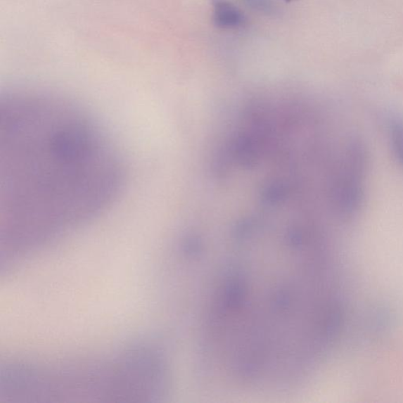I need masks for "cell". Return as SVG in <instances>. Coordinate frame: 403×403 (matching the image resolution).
I'll list each match as a JSON object with an SVG mask.
<instances>
[{
  "label": "cell",
  "mask_w": 403,
  "mask_h": 403,
  "mask_svg": "<svg viewBox=\"0 0 403 403\" xmlns=\"http://www.w3.org/2000/svg\"><path fill=\"white\" fill-rule=\"evenodd\" d=\"M388 134L395 160L403 170V118L392 117L388 122Z\"/></svg>",
  "instance_id": "cell-5"
},
{
  "label": "cell",
  "mask_w": 403,
  "mask_h": 403,
  "mask_svg": "<svg viewBox=\"0 0 403 403\" xmlns=\"http://www.w3.org/2000/svg\"><path fill=\"white\" fill-rule=\"evenodd\" d=\"M0 154V219L8 242L45 239L87 222L123 186V163L108 136L57 97H3Z\"/></svg>",
  "instance_id": "cell-1"
},
{
  "label": "cell",
  "mask_w": 403,
  "mask_h": 403,
  "mask_svg": "<svg viewBox=\"0 0 403 403\" xmlns=\"http://www.w3.org/2000/svg\"><path fill=\"white\" fill-rule=\"evenodd\" d=\"M326 271L319 245L300 236L280 250L243 249L210 313L214 346L256 378L302 375L335 326Z\"/></svg>",
  "instance_id": "cell-2"
},
{
  "label": "cell",
  "mask_w": 403,
  "mask_h": 403,
  "mask_svg": "<svg viewBox=\"0 0 403 403\" xmlns=\"http://www.w3.org/2000/svg\"><path fill=\"white\" fill-rule=\"evenodd\" d=\"M249 8L267 15H274L276 12L275 5L270 0H242Z\"/></svg>",
  "instance_id": "cell-6"
},
{
  "label": "cell",
  "mask_w": 403,
  "mask_h": 403,
  "mask_svg": "<svg viewBox=\"0 0 403 403\" xmlns=\"http://www.w3.org/2000/svg\"><path fill=\"white\" fill-rule=\"evenodd\" d=\"M286 2L290 3V2H293L295 1V0H286Z\"/></svg>",
  "instance_id": "cell-7"
},
{
  "label": "cell",
  "mask_w": 403,
  "mask_h": 403,
  "mask_svg": "<svg viewBox=\"0 0 403 403\" xmlns=\"http://www.w3.org/2000/svg\"><path fill=\"white\" fill-rule=\"evenodd\" d=\"M214 23L221 29H235L245 23L243 13L227 0H213Z\"/></svg>",
  "instance_id": "cell-4"
},
{
  "label": "cell",
  "mask_w": 403,
  "mask_h": 403,
  "mask_svg": "<svg viewBox=\"0 0 403 403\" xmlns=\"http://www.w3.org/2000/svg\"><path fill=\"white\" fill-rule=\"evenodd\" d=\"M337 169L333 186L335 208L345 217L358 212L364 198L368 155L364 143L352 139Z\"/></svg>",
  "instance_id": "cell-3"
}]
</instances>
